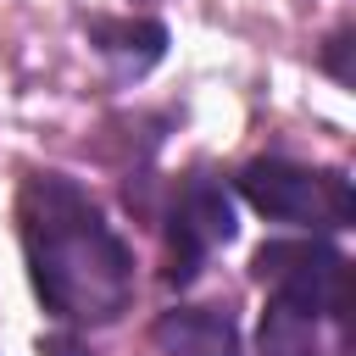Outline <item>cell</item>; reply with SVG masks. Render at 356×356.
<instances>
[{
	"label": "cell",
	"instance_id": "1",
	"mask_svg": "<svg viewBox=\"0 0 356 356\" xmlns=\"http://www.w3.org/2000/svg\"><path fill=\"white\" fill-rule=\"evenodd\" d=\"M17 239L39 306L67 328H106L134 306V250L100 200L67 172H28L17 189Z\"/></svg>",
	"mask_w": 356,
	"mask_h": 356
},
{
	"label": "cell",
	"instance_id": "2",
	"mask_svg": "<svg viewBox=\"0 0 356 356\" xmlns=\"http://www.w3.org/2000/svg\"><path fill=\"white\" fill-rule=\"evenodd\" d=\"M234 184H239L245 206L261 211L267 222L350 228V217H356L350 178L339 167H300V161H284V156H256Z\"/></svg>",
	"mask_w": 356,
	"mask_h": 356
},
{
	"label": "cell",
	"instance_id": "3",
	"mask_svg": "<svg viewBox=\"0 0 356 356\" xmlns=\"http://www.w3.org/2000/svg\"><path fill=\"white\" fill-rule=\"evenodd\" d=\"M250 273L273 289V300L300 306L323 323H350V261L328 239H267L256 245Z\"/></svg>",
	"mask_w": 356,
	"mask_h": 356
},
{
	"label": "cell",
	"instance_id": "4",
	"mask_svg": "<svg viewBox=\"0 0 356 356\" xmlns=\"http://www.w3.org/2000/svg\"><path fill=\"white\" fill-rule=\"evenodd\" d=\"M234 195L222 189V178L211 172H189L172 195V211H167V284L184 289L200 278L206 256L217 245L234 239Z\"/></svg>",
	"mask_w": 356,
	"mask_h": 356
},
{
	"label": "cell",
	"instance_id": "5",
	"mask_svg": "<svg viewBox=\"0 0 356 356\" xmlns=\"http://www.w3.org/2000/svg\"><path fill=\"white\" fill-rule=\"evenodd\" d=\"M161 356H239V323L228 306H172L150 323Z\"/></svg>",
	"mask_w": 356,
	"mask_h": 356
},
{
	"label": "cell",
	"instance_id": "6",
	"mask_svg": "<svg viewBox=\"0 0 356 356\" xmlns=\"http://www.w3.org/2000/svg\"><path fill=\"white\" fill-rule=\"evenodd\" d=\"M89 44L117 67V78H145L167 56V28L156 17H89Z\"/></svg>",
	"mask_w": 356,
	"mask_h": 356
},
{
	"label": "cell",
	"instance_id": "7",
	"mask_svg": "<svg viewBox=\"0 0 356 356\" xmlns=\"http://www.w3.org/2000/svg\"><path fill=\"white\" fill-rule=\"evenodd\" d=\"M256 356H350V345H345V328L334 339H323V317H312L300 306H284V300H267Z\"/></svg>",
	"mask_w": 356,
	"mask_h": 356
},
{
	"label": "cell",
	"instance_id": "8",
	"mask_svg": "<svg viewBox=\"0 0 356 356\" xmlns=\"http://www.w3.org/2000/svg\"><path fill=\"white\" fill-rule=\"evenodd\" d=\"M345 56H350V22L334 28L328 44H323V72H328L334 83H350V61H345Z\"/></svg>",
	"mask_w": 356,
	"mask_h": 356
},
{
	"label": "cell",
	"instance_id": "9",
	"mask_svg": "<svg viewBox=\"0 0 356 356\" xmlns=\"http://www.w3.org/2000/svg\"><path fill=\"white\" fill-rule=\"evenodd\" d=\"M44 350L50 356H83V345H72V339H44Z\"/></svg>",
	"mask_w": 356,
	"mask_h": 356
}]
</instances>
